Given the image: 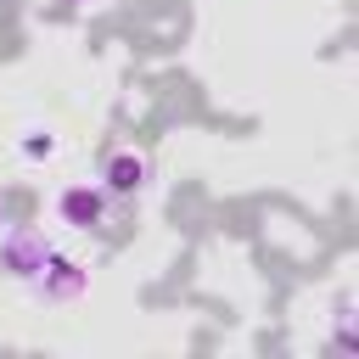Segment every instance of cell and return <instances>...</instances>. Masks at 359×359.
Returning <instances> with one entry per match:
<instances>
[{
    "label": "cell",
    "mask_w": 359,
    "mask_h": 359,
    "mask_svg": "<svg viewBox=\"0 0 359 359\" xmlns=\"http://www.w3.org/2000/svg\"><path fill=\"white\" fill-rule=\"evenodd\" d=\"M50 252H56V241H50L39 224H11V230L0 236V269H6L11 280H22V286L50 264Z\"/></svg>",
    "instance_id": "6da1fadb"
},
{
    "label": "cell",
    "mask_w": 359,
    "mask_h": 359,
    "mask_svg": "<svg viewBox=\"0 0 359 359\" xmlns=\"http://www.w3.org/2000/svg\"><path fill=\"white\" fill-rule=\"evenodd\" d=\"M146 185H151V163H146V151H135V146H112V151L101 157V191H107L112 202H135Z\"/></svg>",
    "instance_id": "3957f363"
},
{
    "label": "cell",
    "mask_w": 359,
    "mask_h": 359,
    "mask_svg": "<svg viewBox=\"0 0 359 359\" xmlns=\"http://www.w3.org/2000/svg\"><path fill=\"white\" fill-rule=\"evenodd\" d=\"M28 292H34L39 303H79V297L90 292V264H79V258H67V252H50V264L28 280Z\"/></svg>",
    "instance_id": "277c9868"
},
{
    "label": "cell",
    "mask_w": 359,
    "mask_h": 359,
    "mask_svg": "<svg viewBox=\"0 0 359 359\" xmlns=\"http://www.w3.org/2000/svg\"><path fill=\"white\" fill-rule=\"evenodd\" d=\"M56 151H62V140H56V129H45V123H34V129L17 135V157H22V163H50Z\"/></svg>",
    "instance_id": "5b68a950"
},
{
    "label": "cell",
    "mask_w": 359,
    "mask_h": 359,
    "mask_svg": "<svg viewBox=\"0 0 359 359\" xmlns=\"http://www.w3.org/2000/svg\"><path fill=\"white\" fill-rule=\"evenodd\" d=\"M0 219H6V191H0Z\"/></svg>",
    "instance_id": "52a82bcc"
},
{
    "label": "cell",
    "mask_w": 359,
    "mask_h": 359,
    "mask_svg": "<svg viewBox=\"0 0 359 359\" xmlns=\"http://www.w3.org/2000/svg\"><path fill=\"white\" fill-rule=\"evenodd\" d=\"M56 6H95V0H56Z\"/></svg>",
    "instance_id": "8992f818"
},
{
    "label": "cell",
    "mask_w": 359,
    "mask_h": 359,
    "mask_svg": "<svg viewBox=\"0 0 359 359\" xmlns=\"http://www.w3.org/2000/svg\"><path fill=\"white\" fill-rule=\"evenodd\" d=\"M107 213H112V196L101 191V180H73L56 191V219L67 230H101Z\"/></svg>",
    "instance_id": "7a4b0ae2"
}]
</instances>
